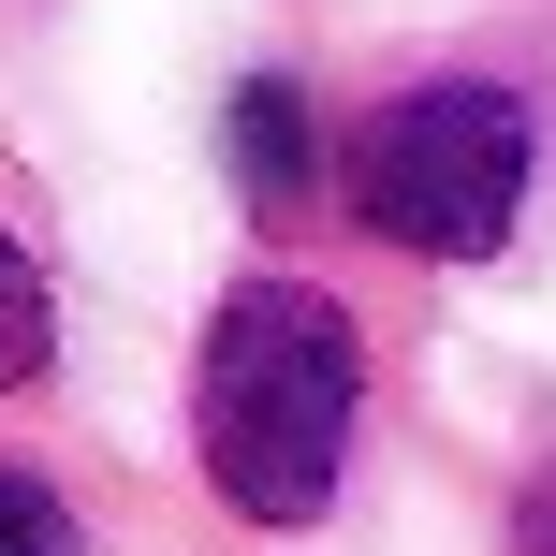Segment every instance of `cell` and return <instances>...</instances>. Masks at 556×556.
<instances>
[{
	"label": "cell",
	"mask_w": 556,
	"mask_h": 556,
	"mask_svg": "<svg viewBox=\"0 0 556 556\" xmlns=\"http://www.w3.org/2000/svg\"><path fill=\"white\" fill-rule=\"evenodd\" d=\"M352 395H366L352 307L307 293V278H250L205 323V381H191V440H205L220 513L307 528L337 498V454H352Z\"/></svg>",
	"instance_id": "6da1fadb"
},
{
	"label": "cell",
	"mask_w": 556,
	"mask_h": 556,
	"mask_svg": "<svg viewBox=\"0 0 556 556\" xmlns=\"http://www.w3.org/2000/svg\"><path fill=\"white\" fill-rule=\"evenodd\" d=\"M45 352H59L45 264H29V250H0V395H15V381H45Z\"/></svg>",
	"instance_id": "277c9868"
},
{
	"label": "cell",
	"mask_w": 556,
	"mask_h": 556,
	"mask_svg": "<svg viewBox=\"0 0 556 556\" xmlns=\"http://www.w3.org/2000/svg\"><path fill=\"white\" fill-rule=\"evenodd\" d=\"M0 556H88V542H74V513H59L45 483H15V469H0Z\"/></svg>",
	"instance_id": "5b68a950"
},
{
	"label": "cell",
	"mask_w": 556,
	"mask_h": 556,
	"mask_svg": "<svg viewBox=\"0 0 556 556\" xmlns=\"http://www.w3.org/2000/svg\"><path fill=\"white\" fill-rule=\"evenodd\" d=\"M528 556H556V483H528Z\"/></svg>",
	"instance_id": "8992f818"
},
{
	"label": "cell",
	"mask_w": 556,
	"mask_h": 556,
	"mask_svg": "<svg viewBox=\"0 0 556 556\" xmlns=\"http://www.w3.org/2000/svg\"><path fill=\"white\" fill-rule=\"evenodd\" d=\"M235 191H250V205H293L307 191V88L293 74L235 88Z\"/></svg>",
	"instance_id": "3957f363"
},
{
	"label": "cell",
	"mask_w": 556,
	"mask_h": 556,
	"mask_svg": "<svg viewBox=\"0 0 556 556\" xmlns=\"http://www.w3.org/2000/svg\"><path fill=\"white\" fill-rule=\"evenodd\" d=\"M352 205L366 235H395V250L425 264H469L513 235V205H528V103L513 88H410V103H381L352 132Z\"/></svg>",
	"instance_id": "7a4b0ae2"
}]
</instances>
